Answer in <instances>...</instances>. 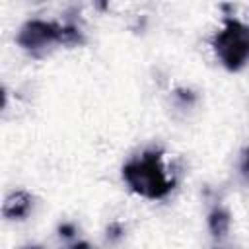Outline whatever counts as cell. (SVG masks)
I'll return each instance as SVG.
<instances>
[{"mask_svg": "<svg viewBox=\"0 0 249 249\" xmlns=\"http://www.w3.org/2000/svg\"><path fill=\"white\" fill-rule=\"evenodd\" d=\"M123 179L136 195L152 200L163 198L175 187V179H169L163 171L160 150H148L142 158L128 161L123 167Z\"/></svg>", "mask_w": 249, "mask_h": 249, "instance_id": "cell-1", "label": "cell"}, {"mask_svg": "<svg viewBox=\"0 0 249 249\" xmlns=\"http://www.w3.org/2000/svg\"><path fill=\"white\" fill-rule=\"evenodd\" d=\"M212 47L228 70H241L249 62V25L235 18H226L222 31L212 39Z\"/></svg>", "mask_w": 249, "mask_h": 249, "instance_id": "cell-2", "label": "cell"}, {"mask_svg": "<svg viewBox=\"0 0 249 249\" xmlns=\"http://www.w3.org/2000/svg\"><path fill=\"white\" fill-rule=\"evenodd\" d=\"M53 43L80 45L84 43V37L82 31L74 25H58L54 21L43 19H31L23 23V27L18 33V45L29 53H39Z\"/></svg>", "mask_w": 249, "mask_h": 249, "instance_id": "cell-3", "label": "cell"}, {"mask_svg": "<svg viewBox=\"0 0 249 249\" xmlns=\"http://www.w3.org/2000/svg\"><path fill=\"white\" fill-rule=\"evenodd\" d=\"M29 210H31V196L25 191L12 193L2 204V214L8 220H21L29 214Z\"/></svg>", "mask_w": 249, "mask_h": 249, "instance_id": "cell-4", "label": "cell"}, {"mask_svg": "<svg viewBox=\"0 0 249 249\" xmlns=\"http://www.w3.org/2000/svg\"><path fill=\"white\" fill-rule=\"evenodd\" d=\"M208 230H210V233H212L216 239L224 237V235L228 233V230H230V214H228V210H224V208H214V210L208 214Z\"/></svg>", "mask_w": 249, "mask_h": 249, "instance_id": "cell-5", "label": "cell"}, {"mask_svg": "<svg viewBox=\"0 0 249 249\" xmlns=\"http://www.w3.org/2000/svg\"><path fill=\"white\" fill-rule=\"evenodd\" d=\"M121 233H123V228H121V224H111L109 226V230H107V237L109 239H119L121 237Z\"/></svg>", "mask_w": 249, "mask_h": 249, "instance_id": "cell-6", "label": "cell"}, {"mask_svg": "<svg viewBox=\"0 0 249 249\" xmlns=\"http://www.w3.org/2000/svg\"><path fill=\"white\" fill-rule=\"evenodd\" d=\"M58 230H60V235H64V237H70L74 233V226H70V224H62Z\"/></svg>", "mask_w": 249, "mask_h": 249, "instance_id": "cell-7", "label": "cell"}, {"mask_svg": "<svg viewBox=\"0 0 249 249\" xmlns=\"http://www.w3.org/2000/svg\"><path fill=\"white\" fill-rule=\"evenodd\" d=\"M243 167H245V173L249 175V148H247V152H245V163H243Z\"/></svg>", "mask_w": 249, "mask_h": 249, "instance_id": "cell-8", "label": "cell"}, {"mask_svg": "<svg viewBox=\"0 0 249 249\" xmlns=\"http://www.w3.org/2000/svg\"><path fill=\"white\" fill-rule=\"evenodd\" d=\"M72 249H91V247H89V243H86V241H82V243H78V245H74Z\"/></svg>", "mask_w": 249, "mask_h": 249, "instance_id": "cell-9", "label": "cell"}, {"mask_svg": "<svg viewBox=\"0 0 249 249\" xmlns=\"http://www.w3.org/2000/svg\"><path fill=\"white\" fill-rule=\"evenodd\" d=\"M23 249H43V247H23Z\"/></svg>", "mask_w": 249, "mask_h": 249, "instance_id": "cell-10", "label": "cell"}]
</instances>
